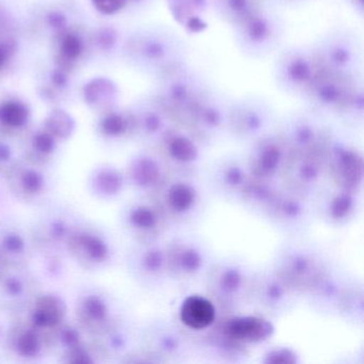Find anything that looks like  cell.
<instances>
[{
    "instance_id": "2e32d148",
    "label": "cell",
    "mask_w": 364,
    "mask_h": 364,
    "mask_svg": "<svg viewBox=\"0 0 364 364\" xmlns=\"http://www.w3.org/2000/svg\"><path fill=\"white\" fill-rule=\"evenodd\" d=\"M3 183L14 201L36 210L54 199L50 169L31 165L22 159L8 172Z\"/></svg>"
},
{
    "instance_id": "ffe728a7",
    "label": "cell",
    "mask_w": 364,
    "mask_h": 364,
    "mask_svg": "<svg viewBox=\"0 0 364 364\" xmlns=\"http://www.w3.org/2000/svg\"><path fill=\"white\" fill-rule=\"evenodd\" d=\"M36 257L29 223L11 214L0 219V261L4 265L33 266Z\"/></svg>"
},
{
    "instance_id": "44dd1931",
    "label": "cell",
    "mask_w": 364,
    "mask_h": 364,
    "mask_svg": "<svg viewBox=\"0 0 364 364\" xmlns=\"http://www.w3.org/2000/svg\"><path fill=\"white\" fill-rule=\"evenodd\" d=\"M139 325L131 315H121L104 331L91 338L105 363H123L139 347Z\"/></svg>"
},
{
    "instance_id": "d6a6232c",
    "label": "cell",
    "mask_w": 364,
    "mask_h": 364,
    "mask_svg": "<svg viewBox=\"0 0 364 364\" xmlns=\"http://www.w3.org/2000/svg\"><path fill=\"white\" fill-rule=\"evenodd\" d=\"M100 133L105 139L120 140L133 135L132 121L119 114H110L100 122Z\"/></svg>"
},
{
    "instance_id": "e575fe53",
    "label": "cell",
    "mask_w": 364,
    "mask_h": 364,
    "mask_svg": "<svg viewBox=\"0 0 364 364\" xmlns=\"http://www.w3.org/2000/svg\"><path fill=\"white\" fill-rule=\"evenodd\" d=\"M21 152L16 151L11 144L0 140V181H3L11 168L20 161Z\"/></svg>"
},
{
    "instance_id": "83f0119b",
    "label": "cell",
    "mask_w": 364,
    "mask_h": 364,
    "mask_svg": "<svg viewBox=\"0 0 364 364\" xmlns=\"http://www.w3.org/2000/svg\"><path fill=\"white\" fill-rule=\"evenodd\" d=\"M333 316L355 328L364 323V284L355 274H349L336 302Z\"/></svg>"
},
{
    "instance_id": "f35d334b",
    "label": "cell",
    "mask_w": 364,
    "mask_h": 364,
    "mask_svg": "<svg viewBox=\"0 0 364 364\" xmlns=\"http://www.w3.org/2000/svg\"><path fill=\"white\" fill-rule=\"evenodd\" d=\"M9 198L11 199L7 189H6L5 185H4L3 181H0V219L9 214L8 213Z\"/></svg>"
},
{
    "instance_id": "484cf974",
    "label": "cell",
    "mask_w": 364,
    "mask_h": 364,
    "mask_svg": "<svg viewBox=\"0 0 364 364\" xmlns=\"http://www.w3.org/2000/svg\"><path fill=\"white\" fill-rule=\"evenodd\" d=\"M69 311L67 300L63 295L56 291H42L20 317L38 329L48 332L70 316Z\"/></svg>"
},
{
    "instance_id": "8d00e7d4",
    "label": "cell",
    "mask_w": 364,
    "mask_h": 364,
    "mask_svg": "<svg viewBox=\"0 0 364 364\" xmlns=\"http://www.w3.org/2000/svg\"><path fill=\"white\" fill-rule=\"evenodd\" d=\"M97 11L104 14H114L127 5V0H92Z\"/></svg>"
},
{
    "instance_id": "277c9868",
    "label": "cell",
    "mask_w": 364,
    "mask_h": 364,
    "mask_svg": "<svg viewBox=\"0 0 364 364\" xmlns=\"http://www.w3.org/2000/svg\"><path fill=\"white\" fill-rule=\"evenodd\" d=\"M170 284H202L216 255L210 242L195 229L174 230L165 240Z\"/></svg>"
},
{
    "instance_id": "e0dca14e",
    "label": "cell",
    "mask_w": 364,
    "mask_h": 364,
    "mask_svg": "<svg viewBox=\"0 0 364 364\" xmlns=\"http://www.w3.org/2000/svg\"><path fill=\"white\" fill-rule=\"evenodd\" d=\"M3 353L7 361L14 363H41L53 358L50 334L24 318L14 317L6 334Z\"/></svg>"
},
{
    "instance_id": "ab89813d",
    "label": "cell",
    "mask_w": 364,
    "mask_h": 364,
    "mask_svg": "<svg viewBox=\"0 0 364 364\" xmlns=\"http://www.w3.org/2000/svg\"><path fill=\"white\" fill-rule=\"evenodd\" d=\"M6 60H7V52L3 48H0V69L4 67Z\"/></svg>"
},
{
    "instance_id": "4fadbf2b",
    "label": "cell",
    "mask_w": 364,
    "mask_h": 364,
    "mask_svg": "<svg viewBox=\"0 0 364 364\" xmlns=\"http://www.w3.org/2000/svg\"><path fill=\"white\" fill-rule=\"evenodd\" d=\"M124 313L118 298L100 285H84L74 297L72 317L90 338L101 333Z\"/></svg>"
},
{
    "instance_id": "8992f818",
    "label": "cell",
    "mask_w": 364,
    "mask_h": 364,
    "mask_svg": "<svg viewBox=\"0 0 364 364\" xmlns=\"http://www.w3.org/2000/svg\"><path fill=\"white\" fill-rule=\"evenodd\" d=\"M67 257L84 272L101 274L118 262V242L109 230L84 217L70 236Z\"/></svg>"
},
{
    "instance_id": "f1b7e54d",
    "label": "cell",
    "mask_w": 364,
    "mask_h": 364,
    "mask_svg": "<svg viewBox=\"0 0 364 364\" xmlns=\"http://www.w3.org/2000/svg\"><path fill=\"white\" fill-rule=\"evenodd\" d=\"M59 142L42 129L31 136L21 151V159L31 165L50 169L58 153Z\"/></svg>"
},
{
    "instance_id": "cb8c5ba5",
    "label": "cell",
    "mask_w": 364,
    "mask_h": 364,
    "mask_svg": "<svg viewBox=\"0 0 364 364\" xmlns=\"http://www.w3.org/2000/svg\"><path fill=\"white\" fill-rule=\"evenodd\" d=\"M245 155L252 178L281 180L291 153L280 136H262Z\"/></svg>"
},
{
    "instance_id": "6da1fadb",
    "label": "cell",
    "mask_w": 364,
    "mask_h": 364,
    "mask_svg": "<svg viewBox=\"0 0 364 364\" xmlns=\"http://www.w3.org/2000/svg\"><path fill=\"white\" fill-rule=\"evenodd\" d=\"M240 205L285 237L308 236L316 220L312 201L282 180L252 178Z\"/></svg>"
},
{
    "instance_id": "f546056e",
    "label": "cell",
    "mask_w": 364,
    "mask_h": 364,
    "mask_svg": "<svg viewBox=\"0 0 364 364\" xmlns=\"http://www.w3.org/2000/svg\"><path fill=\"white\" fill-rule=\"evenodd\" d=\"M48 334L52 344L53 357L55 358L84 344L91 338L76 323L75 319L70 316L52 331H48Z\"/></svg>"
},
{
    "instance_id": "d4e9b609",
    "label": "cell",
    "mask_w": 364,
    "mask_h": 364,
    "mask_svg": "<svg viewBox=\"0 0 364 364\" xmlns=\"http://www.w3.org/2000/svg\"><path fill=\"white\" fill-rule=\"evenodd\" d=\"M193 343V353H197L208 360L220 362L244 361L248 355L246 344L236 338L223 325L210 330L205 336Z\"/></svg>"
},
{
    "instance_id": "ba28073f",
    "label": "cell",
    "mask_w": 364,
    "mask_h": 364,
    "mask_svg": "<svg viewBox=\"0 0 364 364\" xmlns=\"http://www.w3.org/2000/svg\"><path fill=\"white\" fill-rule=\"evenodd\" d=\"M139 348L151 363H183L193 355V340L168 317H151L139 325Z\"/></svg>"
},
{
    "instance_id": "9a60e30c",
    "label": "cell",
    "mask_w": 364,
    "mask_h": 364,
    "mask_svg": "<svg viewBox=\"0 0 364 364\" xmlns=\"http://www.w3.org/2000/svg\"><path fill=\"white\" fill-rule=\"evenodd\" d=\"M362 191L328 181L312 199L315 219L336 229L348 227L361 214Z\"/></svg>"
},
{
    "instance_id": "3957f363",
    "label": "cell",
    "mask_w": 364,
    "mask_h": 364,
    "mask_svg": "<svg viewBox=\"0 0 364 364\" xmlns=\"http://www.w3.org/2000/svg\"><path fill=\"white\" fill-rule=\"evenodd\" d=\"M338 262L321 244L309 236H300L285 237L274 251L270 264L302 301V298Z\"/></svg>"
},
{
    "instance_id": "52a82bcc",
    "label": "cell",
    "mask_w": 364,
    "mask_h": 364,
    "mask_svg": "<svg viewBox=\"0 0 364 364\" xmlns=\"http://www.w3.org/2000/svg\"><path fill=\"white\" fill-rule=\"evenodd\" d=\"M82 218L84 216L73 205L60 200L53 199L37 208L36 216L29 223L37 257H68L70 236Z\"/></svg>"
},
{
    "instance_id": "30bf717a",
    "label": "cell",
    "mask_w": 364,
    "mask_h": 364,
    "mask_svg": "<svg viewBox=\"0 0 364 364\" xmlns=\"http://www.w3.org/2000/svg\"><path fill=\"white\" fill-rule=\"evenodd\" d=\"M201 178L210 196L240 205L252 174L246 155L230 153L205 164Z\"/></svg>"
},
{
    "instance_id": "74e56055",
    "label": "cell",
    "mask_w": 364,
    "mask_h": 364,
    "mask_svg": "<svg viewBox=\"0 0 364 364\" xmlns=\"http://www.w3.org/2000/svg\"><path fill=\"white\" fill-rule=\"evenodd\" d=\"M11 321L12 317L0 309V362L5 361V360H3V358H5L3 353V347L4 343H5L6 334H7L8 328H9Z\"/></svg>"
},
{
    "instance_id": "5bb4252c",
    "label": "cell",
    "mask_w": 364,
    "mask_h": 364,
    "mask_svg": "<svg viewBox=\"0 0 364 364\" xmlns=\"http://www.w3.org/2000/svg\"><path fill=\"white\" fill-rule=\"evenodd\" d=\"M316 154L321 159L328 181L363 191V156L346 140L323 134Z\"/></svg>"
},
{
    "instance_id": "7a4b0ae2",
    "label": "cell",
    "mask_w": 364,
    "mask_h": 364,
    "mask_svg": "<svg viewBox=\"0 0 364 364\" xmlns=\"http://www.w3.org/2000/svg\"><path fill=\"white\" fill-rule=\"evenodd\" d=\"M171 231L195 229L205 217L208 197L201 174L169 171L152 196Z\"/></svg>"
},
{
    "instance_id": "4316f807",
    "label": "cell",
    "mask_w": 364,
    "mask_h": 364,
    "mask_svg": "<svg viewBox=\"0 0 364 364\" xmlns=\"http://www.w3.org/2000/svg\"><path fill=\"white\" fill-rule=\"evenodd\" d=\"M86 188L93 199L100 202H114L127 191L124 171L112 163L93 166L87 174Z\"/></svg>"
},
{
    "instance_id": "9c48e42d",
    "label": "cell",
    "mask_w": 364,
    "mask_h": 364,
    "mask_svg": "<svg viewBox=\"0 0 364 364\" xmlns=\"http://www.w3.org/2000/svg\"><path fill=\"white\" fill-rule=\"evenodd\" d=\"M299 295L277 272L272 264L253 268L248 293V306L269 318H281L295 310Z\"/></svg>"
},
{
    "instance_id": "1f68e13d",
    "label": "cell",
    "mask_w": 364,
    "mask_h": 364,
    "mask_svg": "<svg viewBox=\"0 0 364 364\" xmlns=\"http://www.w3.org/2000/svg\"><path fill=\"white\" fill-rule=\"evenodd\" d=\"M29 110L20 102H6L0 105V124L7 129H21L28 123Z\"/></svg>"
},
{
    "instance_id": "d590c367",
    "label": "cell",
    "mask_w": 364,
    "mask_h": 364,
    "mask_svg": "<svg viewBox=\"0 0 364 364\" xmlns=\"http://www.w3.org/2000/svg\"><path fill=\"white\" fill-rule=\"evenodd\" d=\"M61 50L68 59H76L82 54V44L76 36L69 35L63 40Z\"/></svg>"
},
{
    "instance_id": "7402d4cb",
    "label": "cell",
    "mask_w": 364,
    "mask_h": 364,
    "mask_svg": "<svg viewBox=\"0 0 364 364\" xmlns=\"http://www.w3.org/2000/svg\"><path fill=\"white\" fill-rule=\"evenodd\" d=\"M127 191L134 195L152 196L169 173L167 166L153 149L138 151L129 157L125 167Z\"/></svg>"
},
{
    "instance_id": "ac0fdd59",
    "label": "cell",
    "mask_w": 364,
    "mask_h": 364,
    "mask_svg": "<svg viewBox=\"0 0 364 364\" xmlns=\"http://www.w3.org/2000/svg\"><path fill=\"white\" fill-rule=\"evenodd\" d=\"M43 283L33 266L4 265L0 269V309L12 318L24 314Z\"/></svg>"
},
{
    "instance_id": "603a6c76",
    "label": "cell",
    "mask_w": 364,
    "mask_h": 364,
    "mask_svg": "<svg viewBox=\"0 0 364 364\" xmlns=\"http://www.w3.org/2000/svg\"><path fill=\"white\" fill-rule=\"evenodd\" d=\"M281 180L289 188L311 201L328 182L323 163L314 153L289 155Z\"/></svg>"
},
{
    "instance_id": "836d02e7",
    "label": "cell",
    "mask_w": 364,
    "mask_h": 364,
    "mask_svg": "<svg viewBox=\"0 0 364 364\" xmlns=\"http://www.w3.org/2000/svg\"><path fill=\"white\" fill-rule=\"evenodd\" d=\"M74 121L63 110L53 112L44 122L43 129L50 133L57 141H67L74 132Z\"/></svg>"
},
{
    "instance_id": "60d3db41",
    "label": "cell",
    "mask_w": 364,
    "mask_h": 364,
    "mask_svg": "<svg viewBox=\"0 0 364 364\" xmlns=\"http://www.w3.org/2000/svg\"><path fill=\"white\" fill-rule=\"evenodd\" d=\"M4 264L3 262L0 261V269H1V267H3Z\"/></svg>"
},
{
    "instance_id": "8fae6325",
    "label": "cell",
    "mask_w": 364,
    "mask_h": 364,
    "mask_svg": "<svg viewBox=\"0 0 364 364\" xmlns=\"http://www.w3.org/2000/svg\"><path fill=\"white\" fill-rule=\"evenodd\" d=\"M165 240L131 242L123 255L127 274L144 291L155 293L170 284Z\"/></svg>"
},
{
    "instance_id": "5b68a950",
    "label": "cell",
    "mask_w": 364,
    "mask_h": 364,
    "mask_svg": "<svg viewBox=\"0 0 364 364\" xmlns=\"http://www.w3.org/2000/svg\"><path fill=\"white\" fill-rule=\"evenodd\" d=\"M252 270V266L240 255H216L202 284L218 308L225 312H238L248 306Z\"/></svg>"
},
{
    "instance_id": "d6986e66",
    "label": "cell",
    "mask_w": 364,
    "mask_h": 364,
    "mask_svg": "<svg viewBox=\"0 0 364 364\" xmlns=\"http://www.w3.org/2000/svg\"><path fill=\"white\" fill-rule=\"evenodd\" d=\"M151 149L161 157L169 171L201 174L205 166L201 142L183 132L166 129Z\"/></svg>"
},
{
    "instance_id": "7c38bea8",
    "label": "cell",
    "mask_w": 364,
    "mask_h": 364,
    "mask_svg": "<svg viewBox=\"0 0 364 364\" xmlns=\"http://www.w3.org/2000/svg\"><path fill=\"white\" fill-rule=\"evenodd\" d=\"M118 225L131 242L165 240L171 232L159 206L148 196L134 195L123 202L119 208Z\"/></svg>"
},
{
    "instance_id": "4dcf8cb0",
    "label": "cell",
    "mask_w": 364,
    "mask_h": 364,
    "mask_svg": "<svg viewBox=\"0 0 364 364\" xmlns=\"http://www.w3.org/2000/svg\"><path fill=\"white\" fill-rule=\"evenodd\" d=\"M56 361L61 364H101L105 363L100 355L92 340L87 341L84 344L67 351L56 358Z\"/></svg>"
}]
</instances>
